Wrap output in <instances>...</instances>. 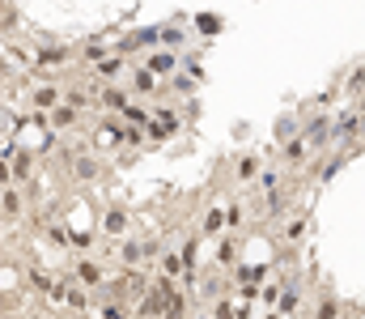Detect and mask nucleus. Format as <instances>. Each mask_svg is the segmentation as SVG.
<instances>
[{"label":"nucleus","mask_w":365,"mask_h":319,"mask_svg":"<svg viewBox=\"0 0 365 319\" xmlns=\"http://www.w3.org/2000/svg\"><path fill=\"white\" fill-rule=\"evenodd\" d=\"M73 60H77V47L56 43V39H38L34 51H30V73H34V77L43 73V81H47V73H60V69H68Z\"/></svg>","instance_id":"1"},{"label":"nucleus","mask_w":365,"mask_h":319,"mask_svg":"<svg viewBox=\"0 0 365 319\" xmlns=\"http://www.w3.org/2000/svg\"><path fill=\"white\" fill-rule=\"evenodd\" d=\"M64 149V158H68V179L77 183V188H90V183H98L102 175H106V162L98 158V153H90V149H68V145H60Z\"/></svg>","instance_id":"2"},{"label":"nucleus","mask_w":365,"mask_h":319,"mask_svg":"<svg viewBox=\"0 0 365 319\" xmlns=\"http://www.w3.org/2000/svg\"><path fill=\"white\" fill-rule=\"evenodd\" d=\"M68 277H73L77 285H86L90 294H98V290L110 281V273H106V264H102L98 255H77V260L68 264Z\"/></svg>","instance_id":"3"},{"label":"nucleus","mask_w":365,"mask_h":319,"mask_svg":"<svg viewBox=\"0 0 365 319\" xmlns=\"http://www.w3.org/2000/svg\"><path fill=\"white\" fill-rule=\"evenodd\" d=\"M123 73H132V64H128L123 51H106L98 64H90V81H98V86H119Z\"/></svg>","instance_id":"4"},{"label":"nucleus","mask_w":365,"mask_h":319,"mask_svg":"<svg viewBox=\"0 0 365 319\" xmlns=\"http://www.w3.org/2000/svg\"><path fill=\"white\" fill-rule=\"evenodd\" d=\"M26 103H30L34 115H47V111H56V106L64 103V86H60V81H51V77H47V81H34V86H30V94H26Z\"/></svg>","instance_id":"5"},{"label":"nucleus","mask_w":365,"mask_h":319,"mask_svg":"<svg viewBox=\"0 0 365 319\" xmlns=\"http://www.w3.org/2000/svg\"><path fill=\"white\" fill-rule=\"evenodd\" d=\"M4 153H9V166H13V183L17 188H26V183H34V166H38V153L34 149H21V145H4Z\"/></svg>","instance_id":"6"},{"label":"nucleus","mask_w":365,"mask_h":319,"mask_svg":"<svg viewBox=\"0 0 365 319\" xmlns=\"http://www.w3.org/2000/svg\"><path fill=\"white\" fill-rule=\"evenodd\" d=\"M140 64H145L153 77H162V81H170V77L182 69L179 51H170V47H153V51H145V56H140Z\"/></svg>","instance_id":"7"},{"label":"nucleus","mask_w":365,"mask_h":319,"mask_svg":"<svg viewBox=\"0 0 365 319\" xmlns=\"http://www.w3.org/2000/svg\"><path fill=\"white\" fill-rule=\"evenodd\" d=\"M26 209H30V192L26 188H0V221L4 226H13V221H21L26 217Z\"/></svg>","instance_id":"8"},{"label":"nucleus","mask_w":365,"mask_h":319,"mask_svg":"<svg viewBox=\"0 0 365 319\" xmlns=\"http://www.w3.org/2000/svg\"><path fill=\"white\" fill-rule=\"evenodd\" d=\"M128 86H132V94H140V98H153V94H166V90H170V81L153 77L145 64H132V73H128Z\"/></svg>","instance_id":"9"},{"label":"nucleus","mask_w":365,"mask_h":319,"mask_svg":"<svg viewBox=\"0 0 365 319\" xmlns=\"http://www.w3.org/2000/svg\"><path fill=\"white\" fill-rule=\"evenodd\" d=\"M115 260H119V268H145L149 264L145 260V238H136V234L115 238Z\"/></svg>","instance_id":"10"},{"label":"nucleus","mask_w":365,"mask_h":319,"mask_svg":"<svg viewBox=\"0 0 365 319\" xmlns=\"http://www.w3.org/2000/svg\"><path fill=\"white\" fill-rule=\"evenodd\" d=\"M119 145H123V119H119V115H110V119H102V123L93 128V149L115 153Z\"/></svg>","instance_id":"11"},{"label":"nucleus","mask_w":365,"mask_h":319,"mask_svg":"<svg viewBox=\"0 0 365 319\" xmlns=\"http://www.w3.org/2000/svg\"><path fill=\"white\" fill-rule=\"evenodd\" d=\"M132 230V209L128 205H106V213H102V234L106 238H123Z\"/></svg>","instance_id":"12"},{"label":"nucleus","mask_w":365,"mask_h":319,"mask_svg":"<svg viewBox=\"0 0 365 319\" xmlns=\"http://www.w3.org/2000/svg\"><path fill=\"white\" fill-rule=\"evenodd\" d=\"M128 103H132V94H128L123 86H98V111H106V115H119Z\"/></svg>","instance_id":"13"},{"label":"nucleus","mask_w":365,"mask_h":319,"mask_svg":"<svg viewBox=\"0 0 365 319\" xmlns=\"http://www.w3.org/2000/svg\"><path fill=\"white\" fill-rule=\"evenodd\" d=\"M77 123H81V106L60 103L56 111H47V128H51V132H68V128H77Z\"/></svg>","instance_id":"14"},{"label":"nucleus","mask_w":365,"mask_h":319,"mask_svg":"<svg viewBox=\"0 0 365 319\" xmlns=\"http://www.w3.org/2000/svg\"><path fill=\"white\" fill-rule=\"evenodd\" d=\"M60 294H64V307H68L73 315H86V307H90V290H86V285H77L68 273H64V290H60Z\"/></svg>","instance_id":"15"},{"label":"nucleus","mask_w":365,"mask_h":319,"mask_svg":"<svg viewBox=\"0 0 365 319\" xmlns=\"http://www.w3.org/2000/svg\"><path fill=\"white\" fill-rule=\"evenodd\" d=\"M225 230V201H217V205H208L204 217H200V238H217Z\"/></svg>","instance_id":"16"},{"label":"nucleus","mask_w":365,"mask_h":319,"mask_svg":"<svg viewBox=\"0 0 365 319\" xmlns=\"http://www.w3.org/2000/svg\"><path fill=\"white\" fill-rule=\"evenodd\" d=\"M259 171H264V158H259V153H238V158H234V179H238V183H255Z\"/></svg>","instance_id":"17"},{"label":"nucleus","mask_w":365,"mask_h":319,"mask_svg":"<svg viewBox=\"0 0 365 319\" xmlns=\"http://www.w3.org/2000/svg\"><path fill=\"white\" fill-rule=\"evenodd\" d=\"M289 209H293V196H289V183H284V188H276V192L264 196V209H259V213L280 221V217H289Z\"/></svg>","instance_id":"18"},{"label":"nucleus","mask_w":365,"mask_h":319,"mask_svg":"<svg viewBox=\"0 0 365 319\" xmlns=\"http://www.w3.org/2000/svg\"><path fill=\"white\" fill-rule=\"evenodd\" d=\"M344 315V303L331 294V290H323L314 303H310V319H340Z\"/></svg>","instance_id":"19"},{"label":"nucleus","mask_w":365,"mask_h":319,"mask_svg":"<svg viewBox=\"0 0 365 319\" xmlns=\"http://www.w3.org/2000/svg\"><path fill=\"white\" fill-rule=\"evenodd\" d=\"M306 153H314V149H310V141H306L302 132H297V136H289V141L280 145V158H284V166H302V162H306Z\"/></svg>","instance_id":"20"},{"label":"nucleus","mask_w":365,"mask_h":319,"mask_svg":"<svg viewBox=\"0 0 365 319\" xmlns=\"http://www.w3.org/2000/svg\"><path fill=\"white\" fill-rule=\"evenodd\" d=\"M306 230H310V217H306V213H297V217H289V221L280 226V234H276V238H280L284 247H297V243L306 238Z\"/></svg>","instance_id":"21"},{"label":"nucleus","mask_w":365,"mask_h":319,"mask_svg":"<svg viewBox=\"0 0 365 319\" xmlns=\"http://www.w3.org/2000/svg\"><path fill=\"white\" fill-rule=\"evenodd\" d=\"M238 251H242V238H238L234 230H225L221 243H217V264H221V268H234V264H238Z\"/></svg>","instance_id":"22"},{"label":"nucleus","mask_w":365,"mask_h":319,"mask_svg":"<svg viewBox=\"0 0 365 319\" xmlns=\"http://www.w3.org/2000/svg\"><path fill=\"white\" fill-rule=\"evenodd\" d=\"M153 268H158L162 277H170V281H179L182 273H187V260H182V251H170V247H166V251L158 255V264H153Z\"/></svg>","instance_id":"23"},{"label":"nucleus","mask_w":365,"mask_h":319,"mask_svg":"<svg viewBox=\"0 0 365 319\" xmlns=\"http://www.w3.org/2000/svg\"><path fill=\"white\" fill-rule=\"evenodd\" d=\"M162 319H191V294L187 290H175L170 298H166V307H162Z\"/></svg>","instance_id":"24"},{"label":"nucleus","mask_w":365,"mask_h":319,"mask_svg":"<svg viewBox=\"0 0 365 319\" xmlns=\"http://www.w3.org/2000/svg\"><path fill=\"white\" fill-rule=\"evenodd\" d=\"M158 47L182 51V47H187V30H182V26H158Z\"/></svg>","instance_id":"25"},{"label":"nucleus","mask_w":365,"mask_h":319,"mask_svg":"<svg viewBox=\"0 0 365 319\" xmlns=\"http://www.w3.org/2000/svg\"><path fill=\"white\" fill-rule=\"evenodd\" d=\"M119 119H123V123H136V128H149V119H153V111H149L145 103H128L123 111H119Z\"/></svg>","instance_id":"26"},{"label":"nucleus","mask_w":365,"mask_h":319,"mask_svg":"<svg viewBox=\"0 0 365 319\" xmlns=\"http://www.w3.org/2000/svg\"><path fill=\"white\" fill-rule=\"evenodd\" d=\"M255 188L268 196V192H276V188H284V171H276V166H264L259 171V179H255Z\"/></svg>","instance_id":"27"},{"label":"nucleus","mask_w":365,"mask_h":319,"mask_svg":"<svg viewBox=\"0 0 365 319\" xmlns=\"http://www.w3.org/2000/svg\"><path fill=\"white\" fill-rule=\"evenodd\" d=\"M98 319H132V303H119V298H106L98 307Z\"/></svg>","instance_id":"28"},{"label":"nucleus","mask_w":365,"mask_h":319,"mask_svg":"<svg viewBox=\"0 0 365 319\" xmlns=\"http://www.w3.org/2000/svg\"><path fill=\"white\" fill-rule=\"evenodd\" d=\"M242 221H247V205L242 201H225V230H242Z\"/></svg>","instance_id":"29"},{"label":"nucleus","mask_w":365,"mask_h":319,"mask_svg":"<svg viewBox=\"0 0 365 319\" xmlns=\"http://www.w3.org/2000/svg\"><path fill=\"white\" fill-rule=\"evenodd\" d=\"M195 90H200V81H195L191 73H182V69H179V73L170 77V94H182V98H191Z\"/></svg>","instance_id":"30"},{"label":"nucleus","mask_w":365,"mask_h":319,"mask_svg":"<svg viewBox=\"0 0 365 319\" xmlns=\"http://www.w3.org/2000/svg\"><path fill=\"white\" fill-rule=\"evenodd\" d=\"M153 119H162V123H166V128H170V132H182V115H179V103L175 106H153Z\"/></svg>","instance_id":"31"},{"label":"nucleus","mask_w":365,"mask_h":319,"mask_svg":"<svg viewBox=\"0 0 365 319\" xmlns=\"http://www.w3.org/2000/svg\"><path fill=\"white\" fill-rule=\"evenodd\" d=\"M77 56H81L86 64H98V60L106 56V43H102V34H90V39H86V47H81Z\"/></svg>","instance_id":"32"},{"label":"nucleus","mask_w":365,"mask_h":319,"mask_svg":"<svg viewBox=\"0 0 365 319\" xmlns=\"http://www.w3.org/2000/svg\"><path fill=\"white\" fill-rule=\"evenodd\" d=\"M43 238H47L51 247H68V243H73V230H64V226L47 221V226H43Z\"/></svg>","instance_id":"33"},{"label":"nucleus","mask_w":365,"mask_h":319,"mask_svg":"<svg viewBox=\"0 0 365 319\" xmlns=\"http://www.w3.org/2000/svg\"><path fill=\"white\" fill-rule=\"evenodd\" d=\"M145 136H149V141H158V145H162V141H170V136H179V132H170V128H166V123H162V119H149V128H145Z\"/></svg>","instance_id":"34"},{"label":"nucleus","mask_w":365,"mask_h":319,"mask_svg":"<svg viewBox=\"0 0 365 319\" xmlns=\"http://www.w3.org/2000/svg\"><path fill=\"white\" fill-rule=\"evenodd\" d=\"M297 303H302V290H297V285H289V290L280 294V307H276V311H280V315H289V311H297Z\"/></svg>","instance_id":"35"},{"label":"nucleus","mask_w":365,"mask_h":319,"mask_svg":"<svg viewBox=\"0 0 365 319\" xmlns=\"http://www.w3.org/2000/svg\"><path fill=\"white\" fill-rule=\"evenodd\" d=\"M344 90L361 98V94H365V69H353V73H349V81H344Z\"/></svg>","instance_id":"36"},{"label":"nucleus","mask_w":365,"mask_h":319,"mask_svg":"<svg viewBox=\"0 0 365 319\" xmlns=\"http://www.w3.org/2000/svg\"><path fill=\"white\" fill-rule=\"evenodd\" d=\"M259 298H264V303H280V277L259 285Z\"/></svg>","instance_id":"37"},{"label":"nucleus","mask_w":365,"mask_h":319,"mask_svg":"<svg viewBox=\"0 0 365 319\" xmlns=\"http://www.w3.org/2000/svg\"><path fill=\"white\" fill-rule=\"evenodd\" d=\"M93 243H98L93 234H73V243H68V247H77L81 255H90V251H93Z\"/></svg>","instance_id":"38"},{"label":"nucleus","mask_w":365,"mask_h":319,"mask_svg":"<svg viewBox=\"0 0 365 319\" xmlns=\"http://www.w3.org/2000/svg\"><path fill=\"white\" fill-rule=\"evenodd\" d=\"M0 188H13V166H9V153L0 149Z\"/></svg>","instance_id":"39"},{"label":"nucleus","mask_w":365,"mask_h":319,"mask_svg":"<svg viewBox=\"0 0 365 319\" xmlns=\"http://www.w3.org/2000/svg\"><path fill=\"white\" fill-rule=\"evenodd\" d=\"M195 26H200L204 34H208V30H221V21H217V17H195Z\"/></svg>","instance_id":"40"},{"label":"nucleus","mask_w":365,"mask_h":319,"mask_svg":"<svg viewBox=\"0 0 365 319\" xmlns=\"http://www.w3.org/2000/svg\"><path fill=\"white\" fill-rule=\"evenodd\" d=\"M353 111L361 115V123H365V94H361V98H357V103H353Z\"/></svg>","instance_id":"41"},{"label":"nucleus","mask_w":365,"mask_h":319,"mask_svg":"<svg viewBox=\"0 0 365 319\" xmlns=\"http://www.w3.org/2000/svg\"><path fill=\"white\" fill-rule=\"evenodd\" d=\"M191 319H212V315H204V311H200V315H191Z\"/></svg>","instance_id":"42"},{"label":"nucleus","mask_w":365,"mask_h":319,"mask_svg":"<svg viewBox=\"0 0 365 319\" xmlns=\"http://www.w3.org/2000/svg\"><path fill=\"white\" fill-rule=\"evenodd\" d=\"M340 319H353V315H340Z\"/></svg>","instance_id":"43"},{"label":"nucleus","mask_w":365,"mask_h":319,"mask_svg":"<svg viewBox=\"0 0 365 319\" xmlns=\"http://www.w3.org/2000/svg\"><path fill=\"white\" fill-rule=\"evenodd\" d=\"M0 243H4V234H0Z\"/></svg>","instance_id":"44"}]
</instances>
